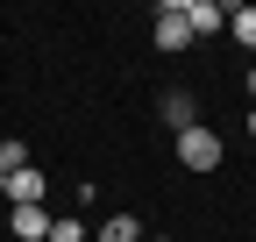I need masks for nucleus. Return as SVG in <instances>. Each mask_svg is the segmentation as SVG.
I'll return each mask as SVG.
<instances>
[{"mask_svg":"<svg viewBox=\"0 0 256 242\" xmlns=\"http://www.w3.org/2000/svg\"><path fill=\"white\" fill-rule=\"evenodd\" d=\"M220 157H228V150H220L214 128H185V136H178V164H185V171H220Z\"/></svg>","mask_w":256,"mask_h":242,"instance_id":"f257e3e1","label":"nucleus"},{"mask_svg":"<svg viewBox=\"0 0 256 242\" xmlns=\"http://www.w3.org/2000/svg\"><path fill=\"white\" fill-rule=\"evenodd\" d=\"M150 43L164 50V57H178V50L192 43V28H185V8H178V0H164V8H156V28H150Z\"/></svg>","mask_w":256,"mask_h":242,"instance_id":"f03ea898","label":"nucleus"},{"mask_svg":"<svg viewBox=\"0 0 256 242\" xmlns=\"http://www.w3.org/2000/svg\"><path fill=\"white\" fill-rule=\"evenodd\" d=\"M8 235L14 242H50V206H8Z\"/></svg>","mask_w":256,"mask_h":242,"instance_id":"7ed1b4c3","label":"nucleus"},{"mask_svg":"<svg viewBox=\"0 0 256 242\" xmlns=\"http://www.w3.org/2000/svg\"><path fill=\"white\" fill-rule=\"evenodd\" d=\"M43 192H50V186H43V171H36V164L8 178V206H43Z\"/></svg>","mask_w":256,"mask_h":242,"instance_id":"20e7f679","label":"nucleus"},{"mask_svg":"<svg viewBox=\"0 0 256 242\" xmlns=\"http://www.w3.org/2000/svg\"><path fill=\"white\" fill-rule=\"evenodd\" d=\"M185 28H192V36H214V28H228V8H214V0H185Z\"/></svg>","mask_w":256,"mask_h":242,"instance_id":"39448f33","label":"nucleus"},{"mask_svg":"<svg viewBox=\"0 0 256 242\" xmlns=\"http://www.w3.org/2000/svg\"><path fill=\"white\" fill-rule=\"evenodd\" d=\"M156 107H164V121H171L178 136H185V128H200V107H192V93H164Z\"/></svg>","mask_w":256,"mask_h":242,"instance_id":"423d86ee","label":"nucleus"},{"mask_svg":"<svg viewBox=\"0 0 256 242\" xmlns=\"http://www.w3.org/2000/svg\"><path fill=\"white\" fill-rule=\"evenodd\" d=\"M92 242H142V221H136V214H114V221L92 228Z\"/></svg>","mask_w":256,"mask_h":242,"instance_id":"0eeeda50","label":"nucleus"},{"mask_svg":"<svg viewBox=\"0 0 256 242\" xmlns=\"http://www.w3.org/2000/svg\"><path fill=\"white\" fill-rule=\"evenodd\" d=\"M228 36L242 50H256V8H228Z\"/></svg>","mask_w":256,"mask_h":242,"instance_id":"6e6552de","label":"nucleus"},{"mask_svg":"<svg viewBox=\"0 0 256 242\" xmlns=\"http://www.w3.org/2000/svg\"><path fill=\"white\" fill-rule=\"evenodd\" d=\"M0 171H8V178H14V171H28V150H22V136H8V142H0Z\"/></svg>","mask_w":256,"mask_h":242,"instance_id":"1a4fd4ad","label":"nucleus"},{"mask_svg":"<svg viewBox=\"0 0 256 242\" xmlns=\"http://www.w3.org/2000/svg\"><path fill=\"white\" fill-rule=\"evenodd\" d=\"M50 242H92V235H86V221L64 214V221H50Z\"/></svg>","mask_w":256,"mask_h":242,"instance_id":"9d476101","label":"nucleus"},{"mask_svg":"<svg viewBox=\"0 0 256 242\" xmlns=\"http://www.w3.org/2000/svg\"><path fill=\"white\" fill-rule=\"evenodd\" d=\"M242 93H249V100H256V64H249V72H242Z\"/></svg>","mask_w":256,"mask_h":242,"instance_id":"9b49d317","label":"nucleus"},{"mask_svg":"<svg viewBox=\"0 0 256 242\" xmlns=\"http://www.w3.org/2000/svg\"><path fill=\"white\" fill-rule=\"evenodd\" d=\"M0 200H8V171H0Z\"/></svg>","mask_w":256,"mask_h":242,"instance_id":"f8f14e48","label":"nucleus"},{"mask_svg":"<svg viewBox=\"0 0 256 242\" xmlns=\"http://www.w3.org/2000/svg\"><path fill=\"white\" fill-rule=\"evenodd\" d=\"M0 242H8V214H0Z\"/></svg>","mask_w":256,"mask_h":242,"instance_id":"ddd939ff","label":"nucleus"},{"mask_svg":"<svg viewBox=\"0 0 256 242\" xmlns=\"http://www.w3.org/2000/svg\"><path fill=\"white\" fill-rule=\"evenodd\" d=\"M249 136H256V107H249Z\"/></svg>","mask_w":256,"mask_h":242,"instance_id":"4468645a","label":"nucleus"},{"mask_svg":"<svg viewBox=\"0 0 256 242\" xmlns=\"http://www.w3.org/2000/svg\"><path fill=\"white\" fill-rule=\"evenodd\" d=\"M8 242H14V235H8Z\"/></svg>","mask_w":256,"mask_h":242,"instance_id":"2eb2a0df","label":"nucleus"}]
</instances>
